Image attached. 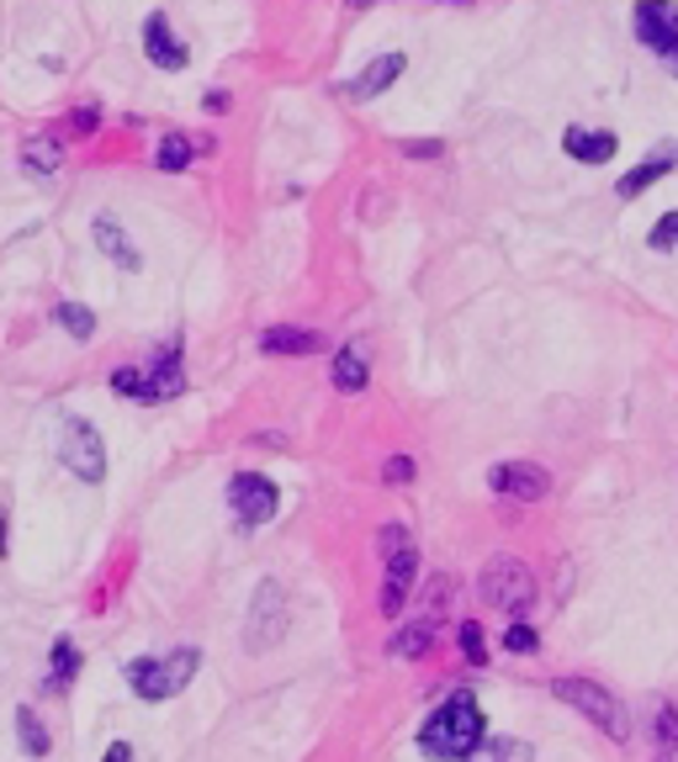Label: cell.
Returning a JSON list of instances; mask_svg holds the SVG:
<instances>
[{
    "mask_svg": "<svg viewBox=\"0 0 678 762\" xmlns=\"http://www.w3.org/2000/svg\"><path fill=\"white\" fill-rule=\"evenodd\" d=\"M435 636H440V615H419L409 625H398L388 636V651L398 662H419V657H430L435 651Z\"/></svg>",
    "mask_w": 678,
    "mask_h": 762,
    "instance_id": "ac0fdd59",
    "label": "cell"
},
{
    "mask_svg": "<svg viewBox=\"0 0 678 762\" xmlns=\"http://www.w3.org/2000/svg\"><path fill=\"white\" fill-rule=\"evenodd\" d=\"M653 746H657V758H678V704L674 699H662L653 714Z\"/></svg>",
    "mask_w": 678,
    "mask_h": 762,
    "instance_id": "cb8c5ba5",
    "label": "cell"
},
{
    "mask_svg": "<svg viewBox=\"0 0 678 762\" xmlns=\"http://www.w3.org/2000/svg\"><path fill=\"white\" fill-rule=\"evenodd\" d=\"M440 6H466V0H440Z\"/></svg>",
    "mask_w": 678,
    "mask_h": 762,
    "instance_id": "74e56055",
    "label": "cell"
},
{
    "mask_svg": "<svg viewBox=\"0 0 678 762\" xmlns=\"http://www.w3.org/2000/svg\"><path fill=\"white\" fill-rule=\"evenodd\" d=\"M499 646H504V657H535V651H541V630L520 615V619H508V625H504Z\"/></svg>",
    "mask_w": 678,
    "mask_h": 762,
    "instance_id": "484cf974",
    "label": "cell"
},
{
    "mask_svg": "<svg viewBox=\"0 0 678 762\" xmlns=\"http://www.w3.org/2000/svg\"><path fill=\"white\" fill-rule=\"evenodd\" d=\"M674 169H678V138H668V143H657V148L636 169H626V175L615 181V196H620V202H636L641 190H653L657 181H662V175H674Z\"/></svg>",
    "mask_w": 678,
    "mask_h": 762,
    "instance_id": "5bb4252c",
    "label": "cell"
},
{
    "mask_svg": "<svg viewBox=\"0 0 678 762\" xmlns=\"http://www.w3.org/2000/svg\"><path fill=\"white\" fill-rule=\"evenodd\" d=\"M53 323L70 333V339H80V344H85V339H96V312L85 308V302H70V297H64V302L53 308Z\"/></svg>",
    "mask_w": 678,
    "mask_h": 762,
    "instance_id": "603a6c76",
    "label": "cell"
},
{
    "mask_svg": "<svg viewBox=\"0 0 678 762\" xmlns=\"http://www.w3.org/2000/svg\"><path fill=\"white\" fill-rule=\"evenodd\" d=\"M413 476H419V461H413V455H388V461H382V482H388V487H409Z\"/></svg>",
    "mask_w": 678,
    "mask_h": 762,
    "instance_id": "1f68e13d",
    "label": "cell"
},
{
    "mask_svg": "<svg viewBox=\"0 0 678 762\" xmlns=\"http://www.w3.org/2000/svg\"><path fill=\"white\" fill-rule=\"evenodd\" d=\"M112 392H117V398H127V403H148L144 371H138V365H117V371H112Z\"/></svg>",
    "mask_w": 678,
    "mask_h": 762,
    "instance_id": "f546056e",
    "label": "cell"
},
{
    "mask_svg": "<svg viewBox=\"0 0 678 762\" xmlns=\"http://www.w3.org/2000/svg\"><path fill=\"white\" fill-rule=\"evenodd\" d=\"M487 493L499 503H541L552 498V472L541 461H493L487 466Z\"/></svg>",
    "mask_w": 678,
    "mask_h": 762,
    "instance_id": "30bf717a",
    "label": "cell"
},
{
    "mask_svg": "<svg viewBox=\"0 0 678 762\" xmlns=\"http://www.w3.org/2000/svg\"><path fill=\"white\" fill-rule=\"evenodd\" d=\"M562 154H567L573 165H609V159L620 154V138L605 133V127H583V122H573V127L562 133Z\"/></svg>",
    "mask_w": 678,
    "mask_h": 762,
    "instance_id": "2e32d148",
    "label": "cell"
},
{
    "mask_svg": "<svg viewBox=\"0 0 678 762\" xmlns=\"http://www.w3.org/2000/svg\"><path fill=\"white\" fill-rule=\"evenodd\" d=\"M456 651L466 657V667H477V672L487 667V630L477 619H461L456 625Z\"/></svg>",
    "mask_w": 678,
    "mask_h": 762,
    "instance_id": "4316f807",
    "label": "cell"
},
{
    "mask_svg": "<svg viewBox=\"0 0 678 762\" xmlns=\"http://www.w3.org/2000/svg\"><path fill=\"white\" fill-rule=\"evenodd\" d=\"M398 154H403V159H445L451 143L445 138H403L398 143Z\"/></svg>",
    "mask_w": 678,
    "mask_h": 762,
    "instance_id": "4dcf8cb0",
    "label": "cell"
},
{
    "mask_svg": "<svg viewBox=\"0 0 678 762\" xmlns=\"http://www.w3.org/2000/svg\"><path fill=\"white\" fill-rule=\"evenodd\" d=\"M647 249L653 255H678V207L674 213H662L653 223V234H647Z\"/></svg>",
    "mask_w": 678,
    "mask_h": 762,
    "instance_id": "f1b7e54d",
    "label": "cell"
},
{
    "mask_svg": "<svg viewBox=\"0 0 678 762\" xmlns=\"http://www.w3.org/2000/svg\"><path fill=\"white\" fill-rule=\"evenodd\" d=\"M59 461H64V472L80 476V482H106V440H101V429L91 419H64L59 424Z\"/></svg>",
    "mask_w": 678,
    "mask_h": 762,
    "instance_id": "ba28073f",
    "label": "cell"
},
{
    "mask_svg": "<svg viewBox=\"0 0 678 762\" xmlns=\"http://www.w3.org/2000/svg\"><path fill=\"white\" fill-rule=\"evenodd\" d=\"M144 59L154 64V70H165V74H181L186 64H192V48L181 43V32L170 27L165 11H148L144 17Z\"/></svg>",
    "mask_w": 678,
    "mask_h": 762,
    "instance_id": "7c38bea8",
    "label": "cell"
},
{
    "mask_svg": "<svg viewBox=\"0 0 678 762\" xmlns=\"http://www.w3.org/2000/svg\"><path fill=\"white\" fill-rule=\"evenodd\" d=\"M377 562H382V594H377V609L388 619L403 615L413 583H419V540H413L409 524L388 519L377 529Z\"/></svg>",
    "mask_w": 678,
    "mask_h": 762,
    "instance_id": "3957f363",
    "label": "cell"
},
{
    "mask_svg": "<svg viewBox=\"0 0 678 762\" xmlns=\"http://www.w3.org/2000/svg\"><path fill=\"white\" fill-rule=\"evenodd\" d=\"M483 741H487L483 699H477L472 689H451L435 710L419 720L413 746H419V758L424 762H466Z\"/></svg>",
    "mask_w": 678,
    "mask_h": 762,
    "instance_id": "6da1fadb",
    "label": "cell"
},
{
    "mask_svg": "<svg viewBox=\"0 0 678 762\" xmlns=\"http://www.w3.org/2000/svg\"><path fill=\"white\" fill-rule=\"evenodd\" d=\"M329 381H335V392L345 398H356L371 387V350H366V339H345L329 360Z\"/></svg>",
    "mask_w": 678,
    "mask_h": 762,
    "instance_id": "9a60e30c",
    "label": "cell"
},
{
    "mask_svg": "<svg viewBox=\"0 0 678 762\" xmlns=\"http://www.w3.org/2000/svg\"><path fill=\"white\" fill-rule=\"evenodd\" d=\"M287 625H291V598H287V588H281L276 577H266V583L255 588V598H249L244 646H249V651H270V646H281Z\"/></svg>",
    "mask_w": 678,
    "mask_h": 762,
    "instance_id": "52a82bcc",
    "label": "cell"
},
{
    "mask_svg": "<svg viewBox=\"0 0 678 762\" xmlns=\"http://www.w3.org/2000/svg\"><path fill=\"white\" fill-rule=\"evenodd\" d=\"M477 598H483L487 609H499L504 619H520L535 609V598H541V583H535V572L525 556H514V550H499V556H487L483 572H477Z\"/></svg>",
    "mask_w": 678,
    "mask_h": 762,
    "instance_id": "277c9868",
    "label": "cell"
},
{
    "mask_svg": "<svg viewBox=\"0 0 678 762\" xmlns=\"http://www.w3.org/2000/svg\"><path fill=\"white\" fill-rule=\"evenodd\" d=\"M101 762H133V746H127V741H112V746H106V758Z\"/></svg>",
    "mask_w": 678,
    "mask_h": 762,
    "instance_id": "d590c367",
    "label": "cell"
},
{
    "mask_svg": "<svg viewBox=\"0 0 678 762\" xmlns=\"http://www.w3.org/2000/svg\"><path fill=\"white\" fill-rule=\"evenodd\" d=\"M657 762H674V758H657Z\"/></svg>",
    "mask_w": 678,
    "mask_h": 762,
    "instance_id": "f35d334b",
    "label": "cell"
},
{
    "mask_svg": "<svg viewBox=\"0 0 678 762\" xmlns=\"http://www.w3.org/2000/svg\"><path fill=\"white\" fill-rule=\"evenodd\" d=\"M403 74H409V53H382V59H371L356 80H339V95H350V101H377V95H388Z\"/></svg>",
    "mask_w": 678,
    "mask_h": 762,
    "instance_id": "4fadbf2b",
    "label": "cell"
},
{
    "mask_svg": "<svg viewBox=\"0 0 678 762\" xmlns=\"http://www.w3.org/2000/svg\"><path fill=\"white\" fill-rule=\"evenodd\" d=\"M483 752L493 762H535V746L531 741H520V737H487Z\"/></svg>",
    "mask_w": 678,
    "mask_h": 762,
    "instance_id": "83f0119b",
    "label": "cell"
},
{
    "mask_svg": "<svg viewBox=\"0 0 678 762\" xmlns=\"http://www.w3.org/2000/svg\"><path fill=\"white\" fill-rule=\"evenodd\" d=\"M213 148V138H186L181 127H170L165 138H160V148H154V169H165V175H186L192 169L196 154H207Z\"/></svg>",
    "mask_w": 678,
    "mask_h": 762,
    "instance_id": "ffe728a7",
    "label": "cell"
},
{
    "mask_svg": "<svg viewBox=\"0 0 678 762\" xmlns=\"http://www.w3.org/2000/svg\"><path fill=\"white\" fill-rule=\"evenodd\" d=\"M350 11H371V6H382V0H345Z\"/></svg>",
    "mask_w": 678,
    "mask_h": 762,
    "instance_id": "8d00e7d4",
    "label": "cell"
},
{
    "mask_svg": "<svg viewBox=\"0 0 678 762\" xmlns=\"http://www.w3.org/2000/svg\"><path fill=\"white\" fill-rule=\"evenodd\" d=\"M17 741H22L27 758H49V752H53L49 725H43V720H38L32 710H17Z\"/></svg>",
    "mask_w": 678,
    "mask_h": 762,
    "instance_id": "d4e9b609",
    "label": "cell"
},
{
    "mask_svg": "<svg viewBox=\"0 0 678 762\" xmlns=\"http://www.w3.org/2000/svg\"><path fill=\"white\" fill-rule=\"evenodd\" d=\"M91 238H96V249L106 255L112 265H122V270H144V255H138V244L122 234V223L112 213H96V223H91Z\"/></svg>",
    "mask_w": 678,
    "mask_h": 762,
    "instance_id": "d6986e66",
    "label": "cell"
},
{
    "mask_svg": "<svg viewBox=\"0 0 678 762\" xmlns=\"http://www.w3.org/2000/svg\"><path fill=\"white\" fill-rule=\"evenodd\" d=\"M552 699H562L567 710H578L594 731H605L615 746L630 741V710L620 704V693H609L599 678H583V672H562V678H546Z\"/></svg>",
    "mask_w": 678,
    "mask_h": 762,
    "instance_id": "7a4b0ae2",
    "label": "cell"
},
{
    "mask_svg": "<svg viewBox=\"0 0 678 762\" xmlns=\"http://www.w3.org/2000/svg\"><path fill=\"white\" fill-rule=\"evenodd\" d=\"M260 356H323L329 350V333L318 329H297V323H270L260 329Z\"/></svg>",
    "mask_w": 678,
    "mask_h": 762,
    "instance_id": "e0dca14e",
    "label": "cell"
},
{
    "mask_svg": "<svg viewBox=\"0 0 678 762\" xmlns=\"http://www.w3.org/2000/svg\"><path fill=\"white\" fill-rule=\"evenodd\" d=\"M196 672H202V651L196 646H175L165 657H133V662L122 667V678H127V689L148 699V704H165L175 693H186Z\"/></svg>",
    "mask_w": 678,
    "mask_h": 762,
    "instance_id": "5b68a950",
    "label": "cell"
},
{
    "mask_svg": "<svg viewBox=\"0 0 678 762\" xmlns=\"http://www.w3.org/2000/svg\"><path fill=\"white\" fill-rule=\"evenodd\" d=\"M11 546V503H0V556Z\"/></svg>",
    "mask_w": 678,
    "mask_h": 762,
    "instance_id": "e575fe53",
    "label": "cell"
},
{
    "mask_svg": "<svg viewBox=\"0 0 678 762\" xmlns=\"http://www.w3.org/2000/svg\"><path fill=\"white\" fill-rule=\"evenodd\" d=\"M228 508L239 529H260L281 514V487L266 472H234L228 476Z\"/></svg>",
    "mask_w": 678,
    "mask_h": 762,
    "instance_id": "9c48e42d",
    "label": "cell"
},
{
    "mask_svg": "<svg viewBox=\"0 0 678 762\" xmlns=\"http://www.w3.org/2000/svg\"><path fill=\"white\" fill-rule=\"evenodd\" d=\"M64 127H70V133H80V138H91V133L101 127V112H96V106H74Z\"/></svg>",
    "mask_w": 678,
    "mask_h": 762,
    "instance_id": "d6a6232c",
    "label": "cell"
},
{
    "mask_svg": "<svg viewBox=\"0 0 678 762\" xmlns=\"http://www.w3.org/2000/svg\"><path fill=\"white\" fill-rule=\"evenodd\" d=\"M202 106H207V112H228L234 101H228V91H207L202 95Z\"/></svg>",
    "mask_w": 678,
    "mask_h": 762,
    "instance_id": "836d02e7",
    "label": "cell"
},
{
    "mask_svg": "<svg viewBox=\"0 0 678 762\" xmlns=\"http://www.w3.org/2000/svg\"><path fill=\"white\" fill-rule=\"evenodd\" d=\"M630 32L678 80V0H636L630 6Z\"/></svg>",
    "mask_w": 678,
    "mask_h": 762,
    "instance_id": "8992f818",
    "label": "cell"
},
{
    "mask_svg": "<svg viewBox=\"0 0 678 762\" xmlns=\"http://www.w3.org/2000/svg\"><path fill=\"white\" fill-rule=\"evenodd\" d=\"M144 387H148V403H170V398L186 392V344H181V333H170L160 344V356L144 365Z\"/></svg>",
    "mask_w": 678,
    "mask_h": 762,
    "instance_id": "8fae6325",
    "label": "cell"
},
{
    "mask_svg": "<svg viewBox=\"0 0 678 762\" xmlns=\"http://www.w3.org/2000/svg\"><path fill=\"white\" fill-rule=\"evenodd\" d=\"M22 169L38 175V181L59 175V169H64V138H59V133H32V138H22Z\"/></svg>",
    "mask_w": 678,
    "mask_h": 762,
    "instance_id": "44dd1931",
    "label": "cell"
},
{
    "mask_svg": "<svg viewBox=\"0 0 678 762\" xmlns=\"http://www.w3.org/2000/svg\"><path fill=\"white\" fill-rule=\"evenodd\" d=\"M80 667H85L80 646H74L70 636H59V641L49 646V678H43V689H49V693H64L74 678H80Z\"/></svg>",
    "mask_w": 678,
    "mask_h": 762,
    "instance_id": "7402d4cb",
    "label": "cell"
}]
</instances>
